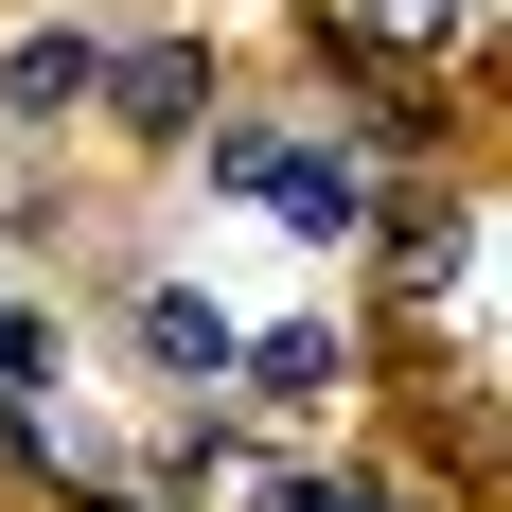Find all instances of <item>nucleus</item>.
I'll return each mask as SVG.
<instances>
[{
  "mask_svg": "<svg viewBox=\"0 0 512 512\" xmlns=\"http://www.w3.org/2000/svg\"><path fill=\"white\" fill-rule=\"evenodd\" d=\"M265 195L301 212L318 248H354V230H371V177H354V142H283V159H265Z\"/></svg>",
  "mask_w": 512,
  "mask_h": 512,
  "instance_id": "nucleus-2",
  "label": "nucleus"
},
{
  "mask_svg": "<svg viewBox=\"0 0 512 512\" xmlns=\"http://www.w3.org/2000/svg\"><path fill=\"white\" fill-rule=\"evenodd\" d=\"M336 371H354V354H336V336H318V318H301V336H248V389H265V407H318V389H336Z\"/></svg>",
  "mask_w": 512,
  "mask_h": 512,
  "instance_id": "nucleus-4",
  "label": "nucleus"
},
{
  "mask_svg": "<svg viewBox=\"0 0 512 512\" xmlns=\"http://www.w3.org/2000/svg\"><path fill=\"white\" fill-rule=\"evenodd\" d=\"M371 36H460V0H336V53H371Z\"/></svg>",
  "mask_w": 512,
  "mask_h": 512,
  "instance_id": "nucleus-6",
  "label": "nucleus"
},
{
  "mask_svg": "<svg viewBox=\"0 0 512 512\" xmlns=\"http://www.w3.org/2000/svg\"><path fill=\"white\" fill-rule=\"evenodd\" d=\"M89 89L124 106V142H195V124H212V53L195 36H142V53H106Z\"/></svg>",
  "mask_w": 512,
  "mask_h": 512,
  "instance_id": "nucleus-1",
  "label": "nucleus"
},
{
  "mask_svg": "<svg viewBox=\"0 0 512 512\" xmlns=\"http://www.w3.org/2000/svg\"><path fill=\"white\" fill-rule=\"evenodd\" d=\"M71 512H124V495H71Z\"/></svg>",
  "mask_w": 512,
  "mask_h": 512,
  "instance_id": "nucleus-9",
  "label": "nucleus"
},
{
  "mask_svg": "<svg viewBox=\"0 0 512 512\" xmlns=\"http://www.w3.org/2000/svg\"><path fill=\"white\" fill-rule=\"evenodd\" d=\"M142 354L159 371H230V318H212L195 283H159V301H142Z\"/></svg>",
  "mask_w": 512,
  "mask_h": 512,
  "instance_id": "nucleus-5",
  "label": "nucleus"
},
{
  "mask_svg": "<svg viewBox=\"0 0 512 512\" xmlns=\"http://www.w3.org/2000/svg\"><path fill=\"white\" fill-rule=\"evenodd\" d=\"M89 71H106L89 36H18V53H0V106H18V124H53V106H89Z\"/></svg>",
  "mask_w": 512,
  "mask_h": 512,
  "instance_id": "nucleus-3",
  "label": "nucleus"
},
{
  "mask_svg": "<svg viewBox=\"0 0 512 512\" xmlns=\"http://www.w3.org/2000/svg\"><path fill=\"white\" fill-rule=\"evenodd\" d=\"M36 371H53V336H36L18 301H0V389H36Z\"/></svg>",
  "mask_w": 512,
  "mask_h": 512,
  "instance_id": "nucleus-8",
  "label": "nucleus"
},
{
  "mask_svg": "<svg viewBox=\"0 0 512 512\" xmlns=\"http://www.w3.org/2000/svg\"><path fill=\"white\" fill-rule=\"evenodd\" d=\"M248 512H389V495H354V477H265Z\"/></svg>",
  "mask_w": 512,
  "mask_h": 512,
  "instance_id": "nucleus-7",
  "label": "nucleus"
}]
</instances>
